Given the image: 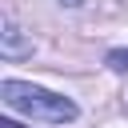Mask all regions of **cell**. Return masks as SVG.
<instances>
[{"mask_svg":"<svg viewBox=\"0 0 128 128\" xmlns=\"http://www.w3.org/2000/svg\"><path fill=\"white\" fill-rule=\"evenodd\" d=\"M0 100L12 112H24V116L44 120V124H72L76 120V104L68 96H56V92L24 84V80H4L0 84Z\"/></svg>","mask_w":128,"mask_h":128,"instance_id":"6da1fadb","label":"cell"},{"mask_svg":"<svg viewBox=\"0 0 128 128\" xmlns=\"http://www.w3.org/2000/svg\"><path fill=\"white\" fill-rule=\"evenodd\" d=\"M0 56H4V60H24V56H32V40L16 28L12 16H4V28H0Z\"/></svg>","mask_w":128,"mask_h":128,"instance_id":"7a4b0ae2","label":"cell"},{"mask_svg":"<svg viewBox=\"0 0 128 128\" xmlns=\"http://www.w3.org/2000/svg\"><path fill=\"white\" fill-rule=\"evenodd\" d=\"M108 68H112V72H128V48L108 52Z\"/></svg>","mask_w":128,"mask_h":128,"instance_id":"3957f363","label":"cell"},{"mask_svg":"<svg viewBox=\"0 0 128 128\" xmlns=\"http://www.w3.org/2000/svg\"><path fill=\"white\" fill-rule=\"evenodd\" d=\"M0 128H24V124H16V120H8V116H4V120H0Z\"/></svg>","mask_w":128,"mask_h":128,"instance_id":"277c9868","label":"cell"},{"mask_svg":"<svg viewBox=\"0 0 128 128\" xmlns=\"http://www.w3.org/2000/svg\"><path fill=\"white\" fill-rule=\"evenodd\" d=\"M60 4H64V8H80L84 0H60Z\"/></svg>","mask_w":128,"mask_h":128,"instance_id":"5b68a950","label":"cell"}]
</instances>
